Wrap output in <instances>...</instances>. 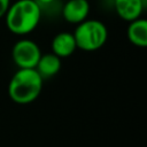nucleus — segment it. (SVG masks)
Masks as SVG:
<instances>
[{
  "mask_svg": "<svg viewBox=\"0 0 147 147\" xmlns=\"http://www.w3.org/2000/svg\"><path fill=\"white\" fill-rule=\"evenodd\" d=\"M41 15V8L36 0H16L10 3L5 15L6 26L16 36H26L38 26Z\"/></svg>",
  "mask_w": 147,
  "mask_h": 147,
  "instance_id": "1",
  "label": "nucleus"
},
{
  "mask_svg": "<svg viewBox=\"0 0 147 147\" xmlns=\"http://www.w3.org/2000/svg\"><path fill=\"white\" fill-rule=\"evenodd\" d=\"M42 82L36 69H18L9 80L8 95L15 103H31L39 96Z\"/></svg>",
  "mask_w": 147,
  "mask_h": 147,
  "instance_id": "2",
  "label": "nucleus"
},
{
  "mask_svg": "<svg viewBox=\"0 0 147 147\" xmlns=\"http://www.w3.org/2000/svg\"><path fill=\"white\" fill-rule=\"evenodd\" d=\"M77 48L85 52L100 49L108 39V30L99 20H85L76 25L74 31Z\"/></svg>",
  "mask_w": 147,
  "mask_h": 147,
  "instance_id": "3",
  "label": "nucleus"
},
{
  "mask_svg": "<svg viewBox=\"0 0 147 147\" xmlns=\"http://www.w3.org/2000/svg\"><path fill=\"white\" fill-rule=\"evenodd\" d=\"M41 51L38 44L31 39L23 38L15 42L11 49V57L18 69H34Z\"/></svg>",
  "mask_w": 147,
  "mask_h": 147,
  "instance_id": "4",
  "label": "nucleus"
},
{
  "mask_svg": "<svg viewBox=\"0 0 147 147\" xmlns=\"http://www.w3.org/2000/svg\"><path fill=\"white\" fill-rule=\"evenodd\" d=\"M62 17L70 24H79L90 14V2L87 0H68L61 10Z\"/></svg>",
  "mask_w": 147,
  "mask_h": 147,
  "instance_id": "5",
  "label": "nucleus"
},
{
  "mask_svg": "<svg viewBox=\"0 0 147 147\" xmlns=\"http://www.w3.org/2000/svg\"><path fill=\"white\" fill-rule=\"evenodd\" d=\"M146 6L147 0H114L116 14L126 22L141 17Z\"/></svg>",
  "mask_w": 147,
  "mask_h": 147,
  "instance_id": "6",
  "label": "nucleus"
},
{
  "mask_svg": "<svg viewBox=\"0 0 147 147\" xmlns=\"http://www.w3.org/2000/svg\"><path fill=\"white\" fill-rule=\"evenodd\" d=\"M51 49L52 53L59 56L60 59L72 55L77 49L76 40L72 32L62 31L55 34L51 42Z\"/></svg>",
  "mask_w": 147,
  "mask_h": 147,
  "instance_id": "7",
  "label": "nucleus"
},
{
  "mask_svg": "<svg viewBox=\"0 0 147 147\" xmlns=\"http://www.w3.org/2000/svg\"><path fill=\"white\" fill-rule=\"evenodd\" d=\"M126 36L131 44L137 47L147 46V21L142 17L129 22Z\"/></svg>",
  "mask_w": 147,
  "mask_h": 147,
  "instance_id": "8",
  "label": "nucleus"
},
{
  "mask_svg": "<svg viewBox=\"0 0 147 147\" xmlns=\"http://www.w3.org/2000/svg\"><path fill=\"white\" fill-rule=\"evenodd\" d=\"M42 79H48L55 76L61 69V59L53 53L41 54L36 68Z\"/></svg>",
  "mask_w": 147,
  "mask_h": 147,
  "instance_id": "9",
  "label": "nucleus"
},
{
  "mask_svg": "<svg viewBox=\"0 0 147 147\" xmlns=\"http://www.w3.org/2000/svg\"><path fill=\"white\" fill-rule=\"evenodd\" d=\"M10 3V0H0V18L5 17Z\"/></svg>",
  "mask_w": 147,
  "mask_h": 147,
  "instance_id": "10",
  "label": "nucleus"
},
{
  "mask_svg": "<svg viewBox=\"0 0 147 147\" xmlns=\"http://www.w3.org/2000/svg\"><path fill=\"white\" fill-rule=\"evenodd\" d=\"M38 2V5L40 6V8H44V7H49V6H53L54 3L57 2V0H36Z\"/></svg>",
  "mask_w": 147,
  "mask_h": 147,
  "instance_id": "11",
  "label": "nucleus"
}]
</instances>
